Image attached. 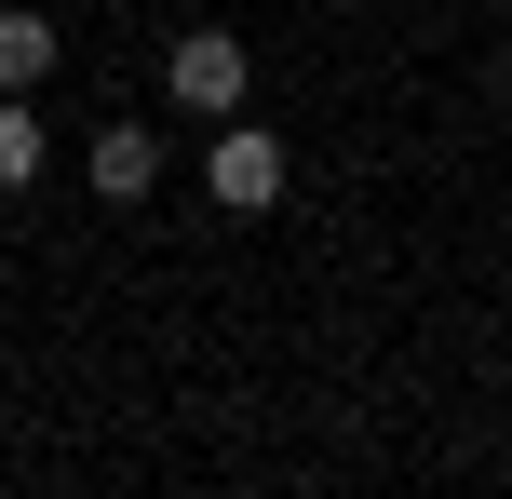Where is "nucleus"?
I'll return each instance as SVG.
<instances>
[{
    "label": "nucleus",
    "mask_w": 512,
    "mask_h": 499,
    "mask_svg": "<svg viewBox=\"0 0 512 499\" xmlns=\"http://www.w3.org/2000/svg\"><path fill=\"white\" fill-rule=\"evenodd\" d=\"M162 95H176L189 122H230V108L256 95V54H243V27H176V41H162Z\"/></svg>",
    "instance_id": "nucleus-1"
},
{
    "label": "nucleus",
    "mask_w": 512,
    "mask_h": 499,
    "mask_svg": "<svg viewBox=\"0 0 512 499\" xmlns=\"http://www.w3.org/2000/svg\"><path fill=\"white\" fill-rule=\"evenodd\" d=\"M203 189H216V216H270L283 203V135H256L243 108L203 122Z\"/></svg>",
    "instance_id": "nucleus-2"
},
{
    "label": "nucleus",
    "mask_w": 512,
    "mask_h": 499,
    "mask_svg": "<svg viewBox=\"0 0 512 499\" xmlns=\"http://www.w3.org/2000/svg\"><path fill=\"white\" fill-rule=\"evenodd\" d=\"M81 176H95L108 203H149V189H162V135L135 122V108H108V122H95V149H81Z\"/></svg>",
    "instance_id": "nucleus-3"
},
{
    "label": "nucleus",
    "mask_w": 512,
    "mask_h": 499,
    "mask_svg": "<svg viewBox=\"0 0 512 499\" xmlns=\"http://www.w3.org/2000/svg\"><path fill=\"white\" fill-rule=\"evenodd\" d=\"M41 81H54V14L0 0V95H41Z\"/></svg>",
    "instance_id": "nucleus-4"
},
{
    "label": "nucleus",
    "mask_w": 512,
    "mask_h": 499,
    "mask_svg": "<svg viewBox=\"0 0 512 499\" xmlns=\"http://www.w3.org/2000/svg\"><path fill=\"white\" fill-rule=\"evenodd\" d=\"M41 108H27V95H0V203H14V189H41Z\"/></svg>",
    "instance_id": "nucleus-5"
},
{
    "label": "nucleus",
    "mask_w": 512,
    "mask_h": 499,
    "mask_svg": "<svg viewBox=\"0 0 512 499\" xmlns=\"http://www.w3.org/2000/svg\"><path fill=\"white\" fill-rule=\"evenodd\" d=\"M499 122H512V68H499Z\"/></svg>",
    "instance_id": "nucleus-6"
}]
</instances>
